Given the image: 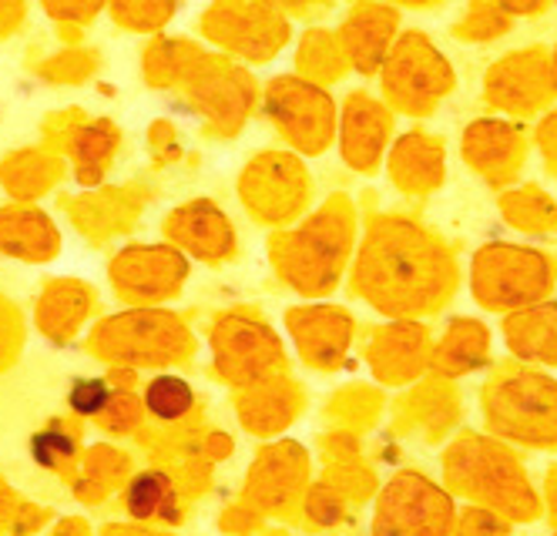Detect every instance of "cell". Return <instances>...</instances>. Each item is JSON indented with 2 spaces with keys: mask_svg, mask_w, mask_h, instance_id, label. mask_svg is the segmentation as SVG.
Listing matches in <instances>:
<instances>
[{
  "mask_svg": "<svg viewBox=\"0 0 557 536\" xmlns=\"http://www.w3.org/2000/svg\"><path fill=\"white\" fill-rule=\"evenodd\" d=\"M148 409L154 412V416H162V420H175L182 416V412L191 406V389L175 379V376H162V379H154L148 386Z\"/></svg>",
  "mask_w": 557,
  "mask_h": 536,
  "instance_id": "1",
  "label": "cell"
},
{
  "mask_svg": "<svg viewBox=\"0 0 557 536\" xmlns=\"http://www.w3.org/2000/svg\"><path fill=\"white\" fill-rule=\"evenodd\" d=\"M169 497H172L169 479L158 473H145L128 486V510L135 516H151L169 503Z\"/></svg>",
  "mask_w": 557,
  "mask_h": 536,
  "instance_id": "2",
  "label": "cell"
},
{
  "mask_svg": "<svg viewBox=\"0 0 557 536\" xmlns=\"http://www.w3.org/2000/svg\"><path fill=\"white\" fill-rule=\"evenodd\" d=\"M30 452H34V460L41 463V466L58 470V466L71 463V457H74V439L67 433H61L58 426H51V429L37 433L30 439Z\"/></svg>",
  "mask_w": 557,
  "mask_h": 536,
  "instance_id": "3",
  "label": "cell"
},
{
  "mask_svg": "<svg viewBox=\"0 0 557 536\" xmlns=\"http://www.w3.org/2000/svg\"><path fill=\"white\" fill-rule=\"evenodd\" d=\"M67 402L74 412H82V416H98L111 402V392L101 379H77L67 392Z\"/></svg>",
  "mask_w": 557,
  "mask_h": 536,
  "instance_id": "4",
  "label": "cell"
},
{
  "mask_svg": "<svg viewBox=\"0 0 557 536\" xmlns=\"http://www.w3.org/2000/svg\"><path fill=\"white\" fill-rule=\"evenodd\" d=\"M17 510H21V500H17L14 493L8 489V483L0 479V526H4L8 520H14V516H17Z\"/></svg>",
  "mask_w": 557,
  "mask_h": 536,
  "instance_id": "5",
  "label": "cell"
}]
</instances>
